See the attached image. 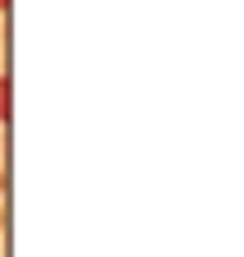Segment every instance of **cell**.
<instances>
[{
    "mask_svg": "<svg viewBox=\"0 0 244 257\" xmlns=\"http://www.w3.org/2000/svg\"><path fill=\"white\" fill-rule=\"evenodd\" d=\"M0 119H10V78L0 74Z\"/></svg>",
    "mask_w": 244,
    "mask_h": 257,
    "instance_id": "1",
    "label": "cell"
},
{
    "mask_svg": "<svg viewBox=\"0 0 244 257\" xmlns=\"http://www.w3.org/2000/svg\"><path fill=\"white\" fill-rule=\"evenodd\" d=\"M5 5H10V0H0V14H5Z\"/></svg>",
    "mask_w": 244,
    "mask_h": 257,
    "instance_id": "2",
    "label": "cell"
},
{
    "mask_svg": "<svg viewBox=\"0 0 244 257\" xmlns=\"http://www.w3.org/2000/svg\"><path fill=\"white\" fill-rule=\"evenodd\" d=\"M0 188H5V175H0Z\"/></svg>",
    "mask_w": 244,
    "mask_h": 257,
    "instance_id": "3",
    "label": "cell"
},
{
    "mask_svg": "<svg viewBox=\"0 0 244 257\" xmlns=\"http://www.w3.org/2000/svg\"><path fill=\"white\" fill-rule=\"evenodd\" d=\"M0 225H5V211H0Z\"/></svg>",
    "mask_w": 244,
    "mask_h": 257,
    "instance_id": "4",
    "label": "cell"
}]
</instances>
